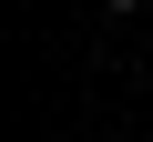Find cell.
<instances>
[{
  "label": "cell",
  "mask_w": 153,
  "mask_h": 142,
  "mask_svg": "<svg viewBox=\"0 0 153 142\" xmlns=\"http://www.w3.org/2000/svg\"><path fill=\"white\" fill-rule=\"evenodd\" d=\"M102 10H143V0H102Z\"/></svg>",
  "instance_id": "cell-1"
}]
</instances>
